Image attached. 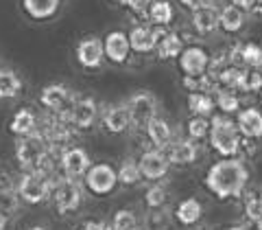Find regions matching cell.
<instances>
[{
    "instance_id": "obj_1",
    "label": "cell",
    "mask_w": 262,
    "mask_h": 230,
    "mask_svg": "<svg viewBox=\"0 0 262 230\" xmlns=\"http://www.w3.org/2000/svg\"><path fill=\"white\" fill-rule=\"evenodd\" d=\"M249 182V169L241 158H221L206 174L208 191L219 200H232L245 193Z\"/></svg>"
},
{
    "instance_id": "obj_2",
    "label": "cell",
    "mask_w": 262,
    "mask_h": 230,
    "mask_svg": "<svg viewBox=\"0 0 262 230\" xmlns=\"http://www.w3.org/2000/svg\"><path fill=\"white\" fill-rule=\"evenodd\" d=\"M53 151L48 147L46 138L42 136V131H35V134L22 136L15 143V160H18L20 169L27 174V171H46V174H53Z\"/></svg>"
},
{
    "instance_id": "obj_3",
    "label": "cell",
    "mask_w": 262,
    "mask_h": 230,
    "mask_svg": "<svg viewBox=\"0 0 262 230\" xmlns=\"http://www.w3.org/2000/svg\"><path fill=\"white\" fill-rule=\"evenodd\" d=\"M208 138L210 147L223 158H236L243 147V136L236 127V121L229 117H212Z\"/></svg>"
},
{
    "instance_id": "obj_4",
    "label": "cell",
    "mask_w": 262,
    "mask_h": 230,
    "mask_svg": "<svg viewBox=\"0 0 262 230\" xmlns=\"http://www.w3.org/2000/svg\"><path fill=\"white\" fill-rule=\"evenodd\" d=\"M55 180L57 178L53 174H46V171H27L15 184V193H18L20 202L37 206L53 195Z\"/></svg>"
},
{
    "instance_id": "obj_5",
    "label": "cell",
    "mask_w": 262,
    "mask_h": 230,
    "mask_svg": "<svg viewBox=\"0 0 262 230\" xmlns=\"http://www.w3.org/2000/svg\"><path fill=\"white\" fill-rule=\"evenodd\" d=\"M51 197L59 215H70L83 204V184H81V180H70L61 176L55 180Z\"/></svg>"
},
{
    "instance_id": "obj_6",
    "label": "cell",
    "mask_w": 262,
    "mask_h": 230,
    "mask_svg": "<svg viewBox=\"0 0 262 230\" xmlns=\"http://www.w3.org/2000/svg\"><path fill=\"white\" fill-rule=\"evenodd\" d=\"M131 127L136 129H146L149 123L158 119V99L149 90H140L127 101Z\"/></svg>"
},
{
    "instance_id": "obj_7",
    "label": "cell",
    "mask_w": 262,
    "mask_h": 230,
    "mask_svg": "<svg viewBox=\"0 0 262 230\" xmlns=\"http://www.w3.org/2000/svg\"><path fill=\"white\" fill-rule=\"evenodd\" d=\"M83 184L88 191L94 195H110L118 184L116 169L107 162L92 164V167L88 169V174L83 176Z\"/></svg>"
},
{
    "instance_id": "obj_8",
    "label": "cell",
    "mask_w": 262,
    "mask_h": 230,
    "mask_svg": "<svg viewBox=\"0 0 262 230\" xmlns=\"http://www.w3.org/2000/svg\"><path fill=\"white\" fill-rule=\"evenodd\" d=\"M75 97L72 94V90L63 84H51L42 90V94H39V103L44 105V108L55 114V117H63L70 112L72 103H75Z\"/></svg>"
},
{
    "instance_id": "obj_9",
    "label": "cell",
    "mask_w": 262,
    "mask_h": 230,
    "mask_svg": "<svg viewBox=\"0 0 262 230\" xmlns=\"http://www.w3.org/2000/svg\"><path fill=\"white\" fill-rule=\"evenodd\" d=\"M179 70L184 72V77H203L210 70V53L203 46H186L182 55L177 57Z\"/></svg>"
},
{
    "instance_id": "obj_10",
    "label": "cell",
    "mask_w": 262,
    "mask_h": 230,
    "mask_svg": "<svg viewBox=\"0 0 262 230\" xmlns=\"http://www.w3.org/2000/svg\"><path fill=\"white\" fill-rule=\"evenodd\" d=\"M90 167H92V160H90V154L83 147H68L59 154V169L63 178L81 180Z\"/></svg>"
},
{
    "instance_id": "obj_11",
    "label": "cell",
    "mask_w": 262,
    "mask_h": 230,
    "mask_svg": "<svg viewBox=\"0 0 262 230\" xmlns=\"http://www.w3.org/2000/svg\"><path fill=\"white\" fill-rule=\"evenodd\" d=\"M166 29H155L151 27L149 22L146 24H136L127 35H129V46H131V53H138V55H149L158 48L160 37L164 35Z\"/></svg>"
},
{
    "instance_id": "obj_12",
    "label": "cell",
    "mask_w": 262,
    "mask_h": 230,
    "mask_svg": "<svg viewBox=\"0 0 262 230\" xmlns=\"http://www.w3.org/2000/svg\"><path fill=\"white\" fill-rule=\"evenodd\" d=\"M98 119V105L92 97H75L70 112L66 114V121L75 129H90Z\"/></svg>"
},
{
    "instance_id": "obj_13",
    "label": "cell",
    "mask_w": 262,
    "mask_h": 230,
    "mask_svg": "<svg viewBox=\"0 0 262 230\" xmlns=\"http://www.w3.org/2000/svg\"><path fill=\"white\" fill-rule=\"evenodd\" d=\"M138 167H140L142 180H151V182H160L162 178H166L170 162L166 158V154L160 149H146L138 158Z\"/></svg>"
},
{
    "instance_id": "obj_14",
    "label": "cell",
    "mask_w": 262,
    "mask_h": 230,
    "mask_svg": "<svg viewBox=\"0 0 262 230\" xmlns=\"http://www.w3.org/2000/svg\"><path fill=\"white\" fill-rule=\"evenodd\" d=\"M77 62L79 66H83L85 70H96L101 68L103 62H105V51H103V40L101 37H83L81 42L77 44Z\"/></svg>"
},
{
    "instance_id": "obj_15",
    "label": "cell",
    "mask_w": 262,
    "mask_h": 230,
    "mask_svg": "<svg viewBox=\"0 0 262 230\" xmlns=\"http://www.w3.org/2000/svg\"><path fill=\"white\" fill-rule=\"evenodd\" d=\"M103 51L105 60H110L112 64H125L131 55L129 35L125 31H110L103 40Z\"/></svg>"
},
{
    "instance_id": "obj_16",
    "label": "cell",
    "mask_w": 262,
    "mask_h": 230,
    "mask_svg": "<svg viewBox=\"0 0 262 230\" xmlns=\"http://www.w3.org/2000/svg\"><path fill=\"white\" fill-rule=\"evenodd\" d=\"M166 158L175 167H188V164L196 162V158H199V145L190 141V138H179V141H173L168 145Z\"/></svg>"
},
{
    "instance_id": "obj_17",
    "label": "cell",
    "mask_w": 262,
    "mask_h": 230,
    "mask_svg": "<svg viewBox=\"0 0 262 230\" xmlns=\"http://www.w3.org/2000/svg\"><path fill=\"white\" fill-rule=\"evenodd\" d=\"M236 127L247 141L262 138V112L258 108H243L236 114Z\"/></svg>"
},
{
    "instance_id": "obj_18",
    "label": "cell",
    "mask_w": 262,
    "mask_h": 230,
    "mask_svg": "<svg viewBox=\"0 0 262 230\" xmlns=\"http://www.w3.org/2000/svg\"><path fill=\"white\" fill-rule=\"evenodd\" d=\"M101 121H103V127L107 129L110 134H125V131L131 127L127 103H118V105L105 108V112L101 114Z\"/></svg>"
},
{
    "instance_id": "obj_19",
    "label": "cell",
    "mask_w": 262,
    "mask_h": 230,
    "mask_svg": "<svg viewBox=\"0 0 262 230\" xmlns=\"http://www.w3.org/2000/svg\"><path fill=\"white\" fill-rule=\"evenodd\" d=\"M190 27L196 35H210V33H214L219 29V9L210 3L206 7H201V9L192 11Z\"/></svg>"
},
{
    "instance_id": "obj_20",
    "label": "cell",
    "mask_w": 262,
    "mask_h": 230,
    "mask_svg": "<svg viewBox=\"0 0 262 230\" xmlns=\"http://www.w3.org/2000/svg\"><path fill=\"white\" fill-rule=\"evenodd\" d=\"M61 0H22V9L35 22L51 20L53 15L59 11Z\"/></svg>"
},
{
    "instance_id": "obj_21",
    "label": "cell",
    "mask_w": 262,
    "mask_h": 230,
    "mask_svg": "<svg viewBox=\"0 0 262 230\" xmlns=\"http://www.w3.org/2000/svg\"><path fill=\"white\" fill-rule=\"evenodd\" d=\"M146 131V138L151 141V145L155 147V149H168V145L173 143V127H170V123L166 119H155L149 123V127L144 129Z\"/></svg>"
},
{
    "instance_id": "obj_22",
    "label": "cell",
    "mask_w": 262,
    "mask_h": 230,
    "mask_svg": "<svg viewBox=\"0 0 262 230\" xmlns=\"http://www.w3.org/2000/svg\"><path fill=\"white\" fill-rule=\"evenodd\" d=\"M9 129H11L18 138L29 136V134H35V131L39 129V119H37V114L33 112L31 108H20L18 112L13 114Z\"/></svg>"
},
{
    "instance_id": "obj_23",
    "label": "cell",
    "mask_w": 262,
    "mask_h": 230,
    "mask_svg": "<svg viewBox=\"0 0 262 230\" xmlns=\"http://www.w3.org/2000/svg\"><path fill=\"white\" fill-rule=\"evenodd\" d=\"M184 37H182V33H177V31H164V35L160 37V42H158V48H155V53H158L160 60H177L179 55H182L184 51Z\"/></svg>"
},
{
    "instance_id": "obj_24",
    "label": "cell",
    "mask_w": 262,
    "mask_h": 230,
    "mask_svg": "<svg viewBox=\"0 0 262 230\" xmlns=\"http://www.w3.org/2000/svg\"><path fill=\"white\" fill-rule=\"evenodd\" d=\"M146 20L155 29H168V24L175 20L173 3L170 0H153V5L149 7V13H146Z\"/></svg>"
},
{
    "instance_id": "obj_25",
    "label": "cell",
    "mask_w": 262,
    "mask_h": 230,
    "mask_svg": "<svg viewBox=\"0 0 262 230\" xmlns=\"http://www.w3.org/2000/svg\"><path fill=\"white\" fill-rule=\"evenodd\" d=\"M245 20H247L245 11H241L238 7H234V5H225V7H221L219 9V29L229 33V35L243 31Z\"/></svg>"
},
{
    "instance_id": "obj_26",
    "label": "cell",
    "mask_w": 262,
    "mask_h": 230,
    "mask_svg": "<svg viewBox=\"0 0 262 230\" xmlns=\"http://www.w3.org/2000/svg\"><path fill=\"white\" fill-rule=\"evenodd\" d=\"M175 217L182 226H194L196 221H199L203 217V206L201 202L196 200V197H186V200H182L177 204L175 208Z\"/></svg>"
},
{
    "instance_id": "obj_27",
    "label": "cell",
    "mask_w": 262,
    "mask_h": 230,
    "mask_svg": "<svg viewBox=\"0 0 262 230\" xmlns=\"http://www.w3.org/2000/svg\"><path fill=\"white\" fill-rule=\"evenodd\" d=\"M214 108H216V103L210 92H190L188 94V110L192 112V117L208 119V117H212Z\"/></svg>"
},
{
    "instance_id": "obj_28",
    "label": "cell",
    "mask_w": 262,
    "mask_h": 230,
    "mask_svg": "<svg viewBox=\"0 0 262 230\" xmlns=\"http://www.w3.org/2000/svg\"><path fill=\"white\" fill-rule=\"evenodd\" d=\"M22 92V79L15 70L0 68V99H15Z\"/></svg>"
},
{
    "instance_id": "obj_29",
    "label": "cell",
    "mask_w": 262,
    "mask_h": 230,
    "mask_svg": "<svg viewBox=\"0 0 262 230\" xmlns=\"http://www.w3.org/2000/svg\"><path fill=\"white\" fill-rule=\"evenodd\" d=\"M245 217L258 230H262V191H258V188H251L245 195Z\"/></svg>"
},
{
    "instance_id": "obj_30",
    "label": "cell",
    "mask_w": 262,
    "mask_h": 230,
    "mask_svg": "<svg viewBox=\"0 0 262 230\" xmlns=\"http://www.w3.org/2000/svg\"><path fill=\"white\" fill-rule=\"evenodd\" d=\"M238 64H245V68H251V70H262V46L256 42L241 44Z\"/></svg>"
},
{
    "instance_id": "obj_31",
    "label": "cell",
    "mask_w": 262,
    "mask_h": 230,
    "mask_svg": "<svg viewBox=\"0 0 262 230\" xmlns=\"http://www.w3.org/2000/svg\"><path fill=\"white\" fill-rule=\"evenodd\" d=\"M214 103L223 114H238L241 112V97L225 88H214Z\"/></svg>"
},
{
    "instance_id": "obj_32",
    "label": "cell",
    "mask_w": 262,
    "mask_h": 230,
    "mask_svg": "<svg viewBox=\"0 0 262 230\" xmlns=\"http://www.w3.org/2000/svg\"><path fill=\"white\" fill-rule=\"evenodd\" d=\"M116 176H118V184H125V186H134V184H138L142 180L138 160H134V158H125V160H122L120 167L116 169Z\"/></svg>"
},
{
    "instance_id": "obj_33",
    "label": "cell",
    "mask_w": 262,
    "mask_h": 230,
    "mask_svg": "<svg viewBox=\"0 0 262 230\" xmlns=\"http://www.w3.org/2000/svg\"><path fill=\"white\" fill-rule=\"evenodd\" d=\"M166 202H168V191H166V186L160 184V182H155L153 186L146 188V193H144V204L149 206L151 210H160L166 206Z\"/></svg>"
},
{
    "instance_id": "obj_34",
    "label": "cell",
    "mask_w": 262,
    "mask_h": 230,
    "mask_svg": "<svg viewBox=\"0 0 262 230\" xmlns=\"http://www.w3.org/2000/svg\"><path fill=\"white\" fill-rule=\"evenodd\" d=\"M112 230H140V219L131 208H120L112 219Z\"/></svg>"
},
{
    "instance_id": "obj_35",
    "label": "cell",
    "mask_w": 262,
    "mask_h": 230,
    "mask_svg": "<svg viewBox=\"0 0 262 230\" xmlns=\"http://www.w3.org/2000/svg\"><path fill=\"white\" fill-rule=\"evenodd\" d=\"M18 208H20V197L15 193V188L13 186L3 188V191H0V213L11 219V215H15Z\"/></svg>"
},
{
    "instance_id": "obj_36",
    "label": "cell",
    "mask_w": 262,
    "mask_h": 230,
    "mask_svg": "<svg viewBox=\"0 0 262 230\" xmlns=\"http://www.w3.org/2000/svg\"><path fill=\"white\" fill-rule=\"evenodd\" d=\"M186 129H188V138H190V141H194V143L203 141V138L210 134V121L203 119V117H192L188 121Z\"/></svg>"
},
{
    "instance_id": "obj_37",
    "label": "cell",
    "mask_w": 262,
    "mask_h": 230,
    "mask_svg": "<svg viewBox=\"0 0 262 230\" xmlns=\"http://www.w3.org/2000/svg\"><path fill=\"white\" fill-rule=\"evenodd\" d=\"M260 90H262V70H251V68H247L241 92H260Z\"/></svg>"
},
{
    "instance_id": "obj_38",
    "label": "cell",
    "mask_w": 262,
    "mask_h": 230,
    "mask_svg": "<svg viewBox=\"0 0 262 230\" xmlns=\"http://www.w3.org/2000/svg\"><path fill=\"white\" fill-rule=\"evenodd\" d=\"M153 5V0H127V9L134 13V15H144L146 18V13H149V7Z\"/></svg>"
},
{
    "instance_id": "obj_39",
    "label": "cell",
    "mask_w": 262,
    "mask_h": 230,
    "mask_svg": "<svg viewBox=\"0 0 262 230\" xmlns=\"http://www.w3.org/2000/svg\"><path fill=\"white\" fill-rule=\"evenodd\" d=\"M212 0H179V5L184 7V9H188V11H196V9H201V7H206V5H210Z\"/></svg>"
},
{
    "instance_id": "obj_40",
    "label": "cell",
    "mask_w": 262,
    "mask_h": 230,
    "mask_svg": "<svg viewBox=\"0 0 262 230\" xmlns=\"http://www.w3.org/2000/svg\"><path fill=\"white\" fill-rule=\"evenodd\" d=\"M229 5L238 7L241 11H251V9L258 7V0H229Z\"/></svg>"
},
{
    "instance_id": "obj_41",
    "label": "cell",
    "mask_w": 262,
    "mask_h": 230,
    "mask_svg": "<svg viewBox=\"0 0 262 230\" xmlns=\"http://www.w3.org/2000/svg\"><path fill=\"white\" fill-rule=\"evenodd\" d=\"M81 230H112V226L103 224V221H88V224L81 228Z\"/></svg>"
},
{
    "instance_id": "obj_42",
    "label": "cell",
    "mask_w": 262,
    "mask_h": 230,
    "mask_svg": "<svg viewBox=\"0 0 262 230\" xmlns=\"http://www.w3.org/2000/svg\"><path fill=\"white\" fill-rule=\"evenodd\" d=\"M3 188H11V180L5 171H0V191H3Z\"/></svg>"
},
{
    "instance_id": "obj_43",
    "label": "cell",
    "mask_w": 262,
    "mask_h": 230,
    "mask_svg": "<svg viewBox=\"0 0 262 230\" xmlns=\"http://www.w3.org/2000/svg\"><path fill=\"white\" fill-rule=\"evenodd\" d=\"M7 228H9V217L0 213V230H7Z\"/></svg>"
},
{
    "instance_id": "obj_44",
    "label": "cell",
    "mask_w": 262,
    "mask_h": 230,
    "mask_svg": "<svg viewBox=\"0 0 262 230\" xmlns=\"http://www.w3.org/2000/svg\"><path fill=\"white\" fill-rule=\"evenodd\" d=\"M112 3H114V5H120V7H125V5H127V0H112Z\"/></svg>"
},
{
    "instance_id": "obj_45",
    "label": "cell",
    "mask_w": 262,
    "mask_h": 230,
    "mask_svg": "<svg viewBox=\"0 0 262 230\" xmlns=\"http://www.w3.org/2000/svg\"><path fill=\"white\" fill-rule=\"evenodd\" d=\"M29 230H48L46 226H33V228H29Z\"/></svg>"
},
{
    "instance_id": "obj_46",
    "label": "cell",
    "mask_w": 262,
    "mask_h": 230,
    "mask_svg": "<svg viewBox=\"0 0 262 230\" xmlns=\"http://www.w3.org/2000/svg\"><path fill=\"white\" fill-rule=\"evenodd\" d=\"M227 230H243L241 226H234V228H227Z\"/></svg>"
},
{
    "instance_id": "obj_47",
    "label": "cell",
    "mask_w": 262,
    "mask_h": 230,
    "mask_svg": "<svg viewBox=\"0 0 262 230\" xmlns=\"http://www.w3.org/2000/svg\"><path fill=\"white\" fill-rule=\"evenodd\" d=\"M260 103H262V90H260Z\"/></svg>"
},
{
    "instance_id": "obj_48",
    "label": "cell",
    "mask_w": 262,
    "mask_h": 230,
    "mask_svg": "<svg viewBox=\"0 0 262 230\" xmlns=\"http://www.w3.org/2000/svg\"><path fill=\"white\" fill-rule=\"evenodd\" d=\"M258 5H260V7H262V0H258Z\"/></svg>"
}]
</instances>
